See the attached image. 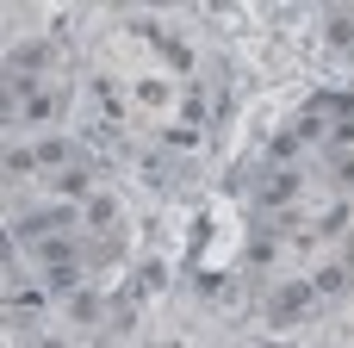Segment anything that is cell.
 Here are the masks:
<instances>
[{
    "instance_id": "obj_1",
    "label": "cell",
    "mask_w": 354,
    "mask_h": 348,
    "mask_svg": "<svg viewBox=\"0 0 354 348\" xmlns=\"http://www.w3.org/2000/svg\"><path fill=\"white\" fill-rule=\"evenodd\" d=\"M19 87H25L19 125H50V118H56V93H50V87H31V81H19Z\"/></svg>"
},
{
    "instance_id": "obj_2",
    "label": "cell",
    "mask_w": 354,
    "mask_h": 348,
    "mask_svg": "<svg viewBox=\"0 0 354 348\" xmlns=\"http://www.w3.org/2000/svg\"><path fill=\"white\" fill-rule=\"evenodd\" d=\"M261 199H268V205H292V199H299V174H292V168L274 174V181L261 187Z\"/></svg>"
},
{
    "instance_id": "obj_3",
    "label": "cell",
    "mask_w": 354,
    "mask_h": 348,
    "mask_svg": "<svg viewBox=\"0 0 354 348\" xmlns=\"http://www.w3.org/2000/svg\"><path fill=\"white\" fill-rule=\"evenodd\" d=\"M0 174H6V181H25V174L37 181V149H12V156L0 162Z\"/></svg>"
},
{
    "instance_id": "obj_4",
    "label": "cell",
    "mask_w": 354,
    "mask_h": 348,
    "mask_svg": "<svg viewBox=\"0 0 354 348\" xmlns=\"http://www.w3.org/2000/svg\"><path fill=\"white\" fill-rule=\"evenodd\" d=\"M112 218H118V205H112L106 193H93V199H87V212H81V224H93V230H106Z\"/></svg>"
},
{
    "instance_id": "obj_5",
    "label": "cell",
    "mask_w": 354,
    "mask_h": 348,
    "mask_svg": "<svg viewBox=\"0 0 354 348\" xmlns=\"http://www.w3.org/2000/svg\"><path fill=\"white\" fill-rule=\"evenodd\" d=\"M56 193L62 199H87V168H62L56 174Z\"/></svg>"
},
{
    "instance_id": "obj_6",
    "label": "cell",
    "mask_w": 354,
    "mask_h": 348,
    "mask_svg": "<svg viewBox=\"0 0 354 348\" xmlns=\"http://www.w3.org/2000/svg\"><path fill=\"white\" fill-rule=\"evenodd\" d=\"M342 286H348V268H336V262L311 274V293H342Z\"/></svg>"
},
{
    "instance_id": "obj_7",
    "label": "cell",
    "mask_w": 354,
    "mask_h": 348,
    "mask_svg": "<svg viewBox=\"0 0 354 348\" xmlns=\"http://www.w3.org/2000/svg\"><path fill=\"white\" fill-rule=\"evenodd\" d=\"M330 44H348L354 50V12H330Z\"/></svg>"
},
{
    "instance_id": "obj_8",
    "label": "cell",
    "mask_w": 354,
    "mask_h": 348,
    "mask_svg": "<svg viewBox=\"0 0 354 348\" xmlns=\"http://www.w3.org/2000/svg\"><path fill=\"white\" fill-rule=\"evenodd\" d=\"M37 255H44V262H68V255H75V243H68V237H44V243H37Z\"/></svg>"
},
{
    "instance_id": "obj_9",
    "label": "cell",
    "mask_w": 354,
    "mask_h": 348,
    "mask_svg": "<svg viewBox=\"0 0 354 348\" xmlns=\"http://www.w3.org/2000/svg\"><path fill=\"white\" fill-rule=\"evenodd\" d=\"M137 100H143V106H168V87H162V81H137Z\"/></svg>"
},
{
    "instance_id": "obj_10",
    "label": "cell",
    "mask_w": 354,
    "mask_h": 348,
    "mask_svg": "<svg viewBox=\"0 0 354 348\" xmlns=\"http://www.w3.org/2000/svg\"><path fill=\"white\" fill-rule=\"evenodd\" d=\"M330 174H336V187H354V156H330Z\"/></svg>"
},
{
    "instance_id": "obj_11",
    "label": "cell",
    "mask_w": 354,
    "mask_h": 348,
    "mask_svg": "<svg viewBox=\"0 0 354 348\" xmlns=\"http://www.w3.org/2000/svg\"><path fill=\"white\" fill-rule=\"evenodd\" d=\"M62 156H68V143H62V137H50V143H37V168H44V162H62Z\"/></svg>"
},
{
    "instance_id": "obj_12",
    "label": "cell",
    "mask_w": 354,
    "mask_h": 348,
    "mask_svg": "<svg viewBox=\"0 0 354 348\" xmlns=\"http://www.w3.org/2000/svg\"><path fill=\"white\" fill-rule=\"evenodd\" d=\"M168 143H174V149H193V143H199V131H193V125H174V131H168Z\"/></svg>"
},
{
    "instance_id": "obj_13",
    "label": "cell",
    "mask_w": 354,
    "mask_h": 348,
    "mask_svg": "<svg viewBox=\"0 0 354 348\" xmlns=\"http://www.w3.org/2000/svg\"><path fill=\"white\" fill-rule=\"evenodd\" d=\"M44 348H62V342H44Z\"/></svg>"
}]
</instances>
